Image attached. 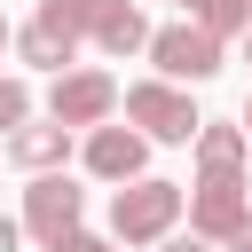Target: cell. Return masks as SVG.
I'll return each instance as SVG.
<instances>
[{
    "label": "cell",
    "mask_w": 252,
    "mask_h": 252,
    "mask_svg": "<svg viewBox=\"0 0 252 252\" xmlns=\"http://www.w3.org/2000/svg\"><path fill=\"white\" fill-rule=\"evenodd\" d=\"M181 213H189L181 181L134 173V181H118V197H110V236H118V244H158V236L181 228Z\"/></svg>",
    "instance_id": "6da1fadb"
},
{
    "label": "cell",
    "mask_w": 252,
    "mask_h": 252,
    "mask_svg": "<svg viewBox=\"0 0 252 252\" xmlns=\"http://www.w3.org/2000/svg\"><path fill=\"white\" fill-rule=\"evenodd\" d=\"M220 47L228 39H213L197 16H181V24H158L150 32V63H158V79H181V87H205V79H220Z\"/></svg>",
    "instance_id": "7a4b0ae2"
},
{
    "label": "cell",
    "mask_w": 252,
    "mask_h": 252,
    "mask_svg": "<svg viewBox=\"0 0 252 252\" xmlns=\"http://www.w3.org/2000/svg\"><path fill=\"white\" fill-rule=\"evenodd\" d=\"M126 126H142L150 142H197V102L181 79H134L126 87Z\"/></svg>",
    "instance_id": "3957f363"
},
{
    "label": "cell",
    "mask_w": 252,
    "mask_h": 252,
    "mask_svg": "<svg viewBox=\"0 0 252 252\" xmlns=\"http://www.w3.org/2000/svg\"><path fill=\"white\" fill-rule=\"evenodd\" d=\"M79 213H87V189L55 165V173H32V189H24V236H39V244H55L63 228H79Z\"/></svg>",
    "instance_id": "277c9868"
},
{
    "label": "cell",
    "mask_w": 252,
    "mask_h": 252,
    "mask_svg": "<svg viewBox=\"0 0 252 252\" xmlns=\"http://www.w3.org/2000/svg\"><path fill=\"white\" fill-rule=\"evenodd\" d=\"M110 110H118V79H110V71H87V63L55 71V87H47V118H63V126H102Z\"/></svg>",
    "instance_id": "5b68a950"
},
{
    "label": "cell",
    "mask_w": 252,
    "mask_h": 252,
    "mask_svg": "<svg viewBox=\"0 0 252 252\" xmlns=\"http://www.w3.org/2000/svg\"><path fill=\"white\" fill-rule=\"evenodd\" d=\"M79 158H87V173H94V181H110V189H118V181L150 173V134H142V126H110V118H102V126H87V150H79Z\"/></svg>",
    "instance_id": "8992f818"
},
{
    "label": "cell",
    "mask_w": 252,
    "mask_h": 252,
    "mask_svg": "<svg viewBox=\"0 0 252 252\" xmlns=\"http://www.w3.org/2000/svg\"><path fill=\"white\" fill-rule=\"evenodd\" d=\"M189 158H197V181H244V165H252L244 118H236V126H228V118H205L197 142H189Z\"/></svg>",
    "instance_id": "52a82bcc"
},
{
    "label": "cell",
    "mask_w": 252,
    "mask_h": 252,
    "mask_svg": "<svg viewBox=\"0 0 252 252\" xmlns=\"http://www.w3.org/2000/svg\"><path fill=\"white\" fill-rule=\"evenodd\" d=\"M71 142H79V126H63V118H24L0 150H8V165H24V173H55V165L71 158Z\"/></svg>",
    "instance_id": "ba28073f"
},
{
    "label": "cell",
    "mask_w": 252,
    "mask_h": 252,
    "mask_svg": "<svg viewBox=\"0 0 252 252\" xmlns=\"http://www.w3.org/2000/svg\"><path fill=\"white\" fill-rule=\"evenodd\" d=\"M244 213H252L244 181H197V189H189V228H197V236H213V244H228Z\"/></svg>",
    "instance_id": "9c48e42d"
},
{
    "label": "cell",
    "mask_w": 252,
    "mask_h": 252,
    "mask_svg": "<svg viewBox=\"0 0 252 252\" xmlns=\"http://www.w3.org/2000/svg\"><path fill=\"white\" fill-rule=\"evenodd\" d=\"M94 47H102L110 63L142 55V47H150V16H142V0H110V8H102V24H94Z\"/></svg>",
    "instance_id": "30bf717a"
},
{
    "label": "cell",
    "mask_w": 252,
    "mask_h": 252,
    "mask_svg": "<svg viewBox=\"0 0 252 252\" xmlns=\"http://www.w3.org/2000/svg\"><path fill=\"white\" fill-rule=\"evenodd\" d=\"M16 55H24L32 71H47V79H55V71H71V63H79V39H71V32H55L47 16H32V24L16 32Z\"/></svg>",
    "instance_id": "8fae6325"
},
{
    "label": "cell",
    "mask_w": 252,
    "mask_h": 252,
    "mask_svg": "<svg viewBox=\"0 0 252 252\" xmlns=\"http://www.w3.org/2000/svg\"><path fill=\"white\" fill-rule=\"evenodd\" d=\"M102 8H110V0H39V16H47L55 32H71L79 47L94 39V24H102Z\"/></svg>",
    "instance_id": "7c38bea8"
},
{
    "label": "cell",
    "mask_w": 252,
    "mask_h": 252,
    "mask_svg": "<svg viewBox=\"0 0 252 252\" xmlns=\"http://www.w3.org/2000/svg\"><path fill=\"white\" fill-rule=\"evenodd\" d=\"M181 8H189V16H197L213 39H236V32L252 24V0H181Z\"/></svg>",
    "instance_id": "4fadbf2b"
},
{
    "label": "cell",
    "mask_w": 252,
    "mask_h": 252,
    "mask_svg": "<svg viewBox=\"0 0 252 252\" xmlns=\"http://www.w3.org/2000/svg\"><path fill=\"white\" fill-rule=\"evenodd\" d=\"M24 118H32V87H24L16 71H0V142H8Z\"/></svg>",
    "instance_id": "5bb4252c"
},
{
    "label": "cell",
    "mask_w": 252,
    "mask_h": 252,
    "mask_svg": "<svg viewBox=\"0 0 252 252\" xmlns=\"http://www.w3.org/2000/svg\"><path fill=\"white\" fill-rule=\"evenodd\" d=\"M47 252H118V236H94V228L79 220V228H63V236H55Z\"/></svg>",
    "instance_id": "9a60e30c"
},
{
    "label": "cell",
    "mask_w": 252,
    "mask_h": 252,
    "mask_svg": "<svg viewBox=\"0 0 252 252\" xmlns=\"http://www.w3.org/2000/svg\"><path fill=\"white\" fill-rule=\"evenodd\" d=\"M158 252H220V244H213V236H197V228H189V236L173 228V236H158Z\"/></svg>",
    "instance_id": "2e32d148"
},
{
    "label": "cell",
    "mask_w": 252,
    "mask_h": 252,
    "mask_svg": "<svg viewBox=\"0 0 252 252\" xmlns=\"http://www.w3.org/2000/svg\"><path fill=\"white\" fill-rule=\"evenodd\" d=\"M220 252H252V213H244V220H236V236H228V244H220Z\"/></svg>",
    "instance_id": "e0dca14e"
},
{
    "label": "cell",
    "mask_w": 252,
    "mask_h": 252,
    "mask_svg": "<svg viewBox=\"0 0 252 252\" xmlns=\"http://www.w3.org/2000/svg\"><path fill=\"white\" fill-rule=\"evenodd\" d=\"M16 244H24V220H8V213H0V252H16Z\"/></svg>",
    "instance_id": "ac0fdd59"
},
{
    "label": "cell",
    "mask_w": 252,
    "mask_h": 252,
    "mask_svg": "<svg viewBox=\"0 0 252 252\" xmlns=\"http://www.w3.org/2000/svg\"><path fill=\"white\" fill-rule=\"evenodd\" d=\"M8 47H16V24H8V16H0V55H8Z\"/></svg>",
    "instance_id": "d6986e66"
},
{
    "label": "cell",
    "mask_w": 252,
    "mask_h": 252,
    "mask_svg": "<svg viewBox=\"0 0 252 252\" xmlns=\"http://www.w3.org/2000/svg\"><path fill=\"white\" fill-rule=\"evenodd\" d=\"M244 55H252V24H244Z\"/></svg>",
    "instance_id": "ffe728a7"
},
{
    "label": "cell",
    "mask_w": 252,
    "mask_h": 252,
    "mask_svg": "<svg viewBox=\"0 0 252 252\" xmlns=\"http://www.w3.org/2000/svg\"><path fill=\"white\" fill-rule=\"evenodd\" d=\"M244 134H252V102H244Z\"/></svg>",
    "instance_id": "44dd1931"
}]
</instances>
